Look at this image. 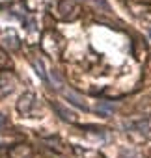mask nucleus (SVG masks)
Here are the masks:
<instances>
[{
	"label": "nucleus",
	"mask_w": 151,
	"mask_h": 158,
	"mask_svg": "<svg viewBox=\"0 0 151 158\" xmlns=\"http://www.w3.org/2000/svg\"><path fill=\"white\" fill-rule=\"evenodd\" d=\"M65 99H67L73 106H77V108H80V110H84V112L90 110V106L86 104V101H84L79 93H75L73 89H67V91H65Z\"/></svg>",
	"instance_id": "nucleus-6"
},
{
	"label": "nucleus",
	"mask_w": 151,
	"mask_h": 158,
	"mask_svg": "<svg viewBox=\"0 0 151 158\" xmlns=\"http://www.w3.org/2000/svg\"><path fill=\"white\" fill-rule=\"evenodd\" d=\"M6 127V115L4 114H0V130H2Z\"/></svg>",
	"instance_id": "nucleus-14"
},
{
	"label": "nucleus",
	"mask_w": 151,
	"mask_h": 158,
	"mask_svg": "<svg viewBox=\"0 0 151 158\" xmlns=\"http://www.w3.org/2000/svg\"><path fill=\"white\" fill-rule=\"evenodd\" d=\"M4 45H6L10 50H17V48L21 47V41H19V37H17V34H15L13 30L6 32V35H4Z\"/></svg>",
	"instance_id": "nucleus-8"
},
{
	"label": "nucleus",
	"mask_w": 151,
	"mask_h": 158,
	"mask_svg": "<svg viewBox=\"0 0 151 158\" xmlns=\"http://www.w3.org/2000/svg\"><path fill=\"white\" fill-rule=\"evenodd\" d=\"M36 106H37L36 95H34L32 91H26V93L21 95V99H19V102H17V112H19L21 115H24V117H32Z\"/></svg>",
	"instance_id": "nucleus-2"
},
{
	"label": "nucleus",
	"mask_w": 151,
	"mask_h": 158,
	"mask_svg": "<svg viewBox=\"0 0 151 158\" xmlns=\"http://www.w3.org/2000/svg\"><path fill=\"white\" fill-rule=\"evenodd\" d=\"M32 65H34V69H36V73L39 74V78H41V80H47V71H45V65H43V61L36 58V60L32 61Z\"/></svg>",
	"instance_id": "nucleus-10"
},
{
	"label": "nucleus",
	"mask_w": 151,
	"mask_h": 158,
	"mask_svg": "<svg viewBox=\"0 0 151 158\" xmlns=\"http://www.w3.org/2000/svg\"><path fill=\"white\" fill-rule=\"evenodd\" d=\"M52 110L60 115V119H63V121H67V123H75V121H77V115H75L73 112H69L65 106L58 104V102H52Z\"/></svg>",
	"instance_id": "nucleus-7"
},
{
	"label": "nucleus",
	"mask_w": 151,
	"mask_h": 158,
	"mask_svg": "<svg viewBox=\"0 0 151 158\" xmlns=\"http://www.w3.org/2000/svg\"><path fill=\"white\" fill-rule=\"evenodd\" d=\"M149 37H151V28H149Z\"/></svg>",
	"instance_id": "nucleus-16"
},
{
	"label": "nucleus",
	"mask_w": 151,
	"mask_h": 158,
	"mask_svg": "<svg viewBox=\"0 0 151 158\" xmlns=\"http://www.w3.org/2000/svg\"><path fill=\"white\" fill-rule=\"evenodd\" d=\"M127 128L138 130L145 138H151V117H145V119H140V121H132V123L127 125Z\"/></svg>",
	"instance_id": "nucleus-5"
},
{
	"label": "nucleus",
	"mask_w": 151,
	"mask_h": 158,
	"mask_svg": "<svg viewBox=\"0 0 151 158\" xmlns=\"http://www.w3.org/2000/svg\"><path fill=\"white\" fill-rule=\"evenodd\" d=\"M11 67V60H10V56L0 48V71L2 69H10Z\"/></svg>",
	"instance_id": "nucleus-12"
},
{
	"label": "nucleus",
	"mask_w": 151,
	"mask_h": 158,
	"mask_svg": "<svg viewBox=\"0 0 151 158\" xmlns=\"http://www.w3.org/2000/svg\"><path fill=\"white\" fill-rule=\"evenodd\" d=\"M11 91H13L11 82H8L6 78H2V80H0V97H6V95H10Z\"/></svg>",
	"instance_id": "nucleus-11"
},
{
	"label": "nucleus",
	"mask_w": 151,
	"mask_h": 158,
	"mask_svg": "<svg viewBox=\"0 0 151 158\" xmlns=\"http://www.w3.org/2000/svg\"><path fill=\"white\" fill-rule=\"evenodd\" d=\"M41 47H43V50L49 52L50 56H58L60 50H62V47H63V43H62V39H60L54 32H47V34L43 35Z\"/></svg>",
	"instance_id": "nucleus-3"
},
{
	"label": "nucleus",
	"mask_w": 151,
	"mask_h": 158,
	"mask_svg": "<svg viewBox=\"0 0 151 158\" xmlns=\"http://www.w3.org/2000/svg\"><path fill=\"white\" fill-rule=\"evenodd\" d=\"M121 158H136V156H121Z\"/></svg>",
	"instance_id": "nucleus-15"
},
{
	"label": "nucleus",
	"mask_w": 151,
	"mask_h": 158,
	"mask_svg": "<svg viewBox=\"0 0 151 158\" xmlns=\"http://www.w3.org/2000/svg\"><path fill=\"white\" fill-rule=\"evenodd\" d=\"M114 108H116V104L106 102V101H101V102L97 104V112H99L101 115H110V114L114 112Z\"/></svg>",
	"instance_id": "nucleus-9"
},
{
	"label": "nucleus",
	"mask_w": 151,
	"mask_h": 158,
	"mask_svg": "<svg viewBox=\"0 0 151 158\" xmlns=\"http://www.w3.org/2000/svg\"><path fill=\"white\" fill-rule=\"evenodd\" d=\"M56 13L62 21H75L80 15V6L75 2V0H60Z\"/></svg>",
	"instance_id": "nucleus-1"
},
{
	"label": "nucleus",
	"mask_w": 151,
	"mask_h": 158,
	"mask_svg": "<svg viewBox=\"0 0 151 158\" xmlns=\"http://www.w3.org/2000/svg\"><path fill=\"white\" fill-rule=\"evenodd\" d=\"M47 80H50L52 84H56V88H58V89L62 88V80H60V76H58V74L54 73V69L50 71V76H47Z\"/></svg>",
	"instance_id": "nucleus-13"
},
{
	"label": "nucleus",
	"mask_w": 151,
	"mask_h": 158,
	"mask_svg": "<svg viewBox=\"0 0 151 158\" xmlns=\"http://www.w3.org/2000/svg\"><path fill=\"white\" fill-rule=\"evenodd\" d=\"M8 154H10V158H32L34 156V151H32L30 145L21 143V145H13Z\"/></svg>",
	"instance_id": "nucleus-4"
}]
</instances>
